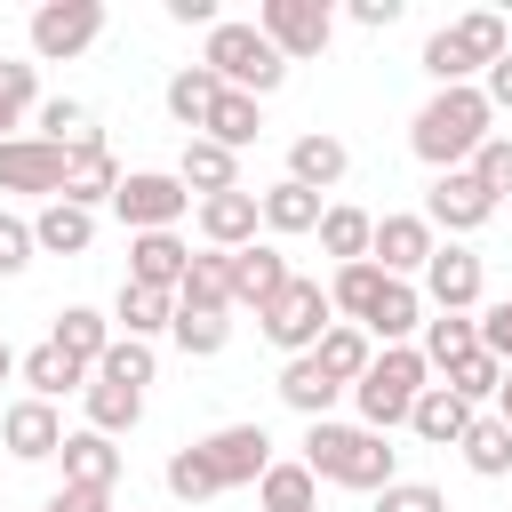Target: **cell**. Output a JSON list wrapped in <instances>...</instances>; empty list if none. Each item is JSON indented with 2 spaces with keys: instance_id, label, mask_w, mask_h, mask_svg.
<instances>
[{
  "instance_id": "10",
  "label": "cell",
  "mask_w": 512,
  "mask_h": 512,
  "mask_svg": "<svg viewBox=\"0 0 512 512\" xmlns=\"http://www.w3.org/2000/svg\"><path fill=\"white\" fill-rule=\"evenodd\" d=\"M432 248H440V232L424 224V208H392V216H376V248H368V264H376L384 280H424Z\"/></svg>"
},
{
  "instance_id": "40",
  "label": "cell",
  "mask_w": 512,
  "mask_h": 512,
  "mask_svg": "<svg viewBox=\"0 0 512 512\" xmlns=\"http://www.w3.org/2000/svg\"><path fill=\"white\" fill-rule=\"evenodd\" d=\"M160 480H168V496H176V504H208V496H224V480H216V464H208V448H200V440H184V448L160 464Z\"/></svg>"
},
{
  "instance_id": "52",
  "label": "cell",
  "mask_w": 512,
  "mask_h": 512,
  "mask_svg": "<svg viewBox=\"0 0 512 512\" xmlns=\"http://www.w3.org/2000/svg\"><path fill=\"white\" fill-rule=\"evenodd\" d=\"M40 512H120V504H112L104 488H56V496H48Z\"/></svg>"
},
{
  "instance_id": "49",
  "label": "cell",
  "mask_w": 512,
  "mask_h": 512,
  "mask_svg": "<svg viewBox=\"0 0 512 512\" xmlns=\"http://www.w3.org/2000/svg\"><path fill=\"white\" fill-rule=\"evenodd\" d=\"M376 512H448V496H440L432 480H392V488L376 496Z\"/></svg>"
},
{
  "instance_id": "38",
  "label": "cell",
  "mask_w": 512,
  "mask_h": 512,
  "mask_svg": "<svg viewBox=\"0 0 512 512\" xmlns=\"http://www.w3.org/2000/svg\"><path fill=\"white\" fill-rule=\"evenodd\" d=\"M312 360H320V368L352 392V384L368 376V360H376V336H368V328H352V320H336V328L320 336V352H312Z\"/></svg>"
},
{
  "instance_id": "11",
  "label": "cell",
  "mask_w": 512,
  "mask_h": 512,
  "mask_svg": "<svg viewBox=\"0 0 512 512\" xmlns=\"http://www.w3.org/2000/svg\"><path fill=\"white\" fill-rule=\"evenodd\" d=\"M416 288H424V304H432V312H480V296H488V272H480V256H472L464 240H440Z\"/></svg>"
},
{
  "instance_id": "12",
  "label": "cell",
  "mask_w": 512,
  "mask_h": 512,
  "mask_svg": "<svg viewBox=\"0 0 512 512\" xmlns=\"http://www.w3.org/2000/svg\"><path fill=\"white\" fill-rule=\"evenodd\" d=\"M64 168H72V152L40 144L32 128L0 144V192H32L40 208H48V200H64Z\"/></svg>"
},
{
  "instance_id": "50",
  "label": "cell",
  "mask_w": 512,
  "mask_h": 512,
  "mask_svg": "<svg viewBox=\"0 0 512 512\" xmlns=\"http://www.w3.org/2000/svg\"><path fill=\"white\" fill-rule=\"evenodd\" d=\"M480 352H496V360L512 368V296H496V304H480Z\"/></svg>"
},
{
  "instance_id": "16",
  "label": "cell",
  "mask_w": 512,
  "mask_h": 512,
  "mask_svg": "<svg viewBox=\"0 0 512 512\" xmlns=\"http://www.w3.org/2000/svg\"><path fill=\"white\" fill-rule=\"evenodd\" d=\"M0 448L16 456V464H48V456H64V416H56V400H8V416H0Z\"/></svg>"
},
{
  "instance_id": "36",
  "label": "cell",
  "mask_w": 512,
  "mask_h": 512,
  "mask_svg": "<svg viewBox=\"0 0 512 512\" xmlns=\"http://www.w3.org/2000/svg\"><path fill=\"white\" fill-rule=\"evenodd\" d=\"M456 456H464L472 480H504L512 472V424L504 416H472V432L456 440Z\"/></svg>"
},
{
  "instance_id": "5",
  "label": "cell",
  "mask_w": 512,
  "mask_h": 512,
  "mask_svg": "<svg viewBox=\"0 0 512 512\" xmlns=\"http://www.w3.org/2000/svg\"><path fill=\"white\" fill-rule=\"evenodd\" d=\"M424 384H432L424 352H416V344H384V352L368 360V376L352 384V408H360V424H368V432H384V440H392V424H408V416H416Z\"/></svg>"
},
{
  "instance_id": "30",
  "label": "cell",
  "mask_w": 512,
  "mask_h": 512,
  "mask_svg": "<svg viewBox=\"0 0 512 512\" xmlns=\"http://www.w3.org/2000/svg\"><path fill=\"white\" fill-rule=\"evenodd\" d=\"M320 216H328V200L320 192H304V184H264V232L272 240H296V232H320Z\"/></svg>"
},
{
  "instance_id": "19",
  "label": "cell",
  "mask_w": 512,
  "mask_h": 512,
  "mask_svg": "<svg viewBox=\"0 0 512 512\" xmlns=\"http://www.w3.org/2000/svg\"><path fill=\"white\" fill-rule=\"evenodd\" d=\"M424 320H432L424 288H416V280H384V296H376V312H368L360 328H368V336H376V352H384V344H416V336H424Z\"/></svg>"
},
{
  "instance_id": "14",
  "label": "cell",
  "mask_w": 512,
  "mask_h": 512,
  "mask_svg": "<svg viewBox=\"0 0 512 512\" xmlns=\"http://www.w3.org/2000/svg\"><path fill=\"white\" fill-rule=\"evenodd\" d=\"M192 224H200V248H224V256H240V248H256V232H264V192H216V200H200L192 208Z\"/></svg>"
},
{
  "instance_id": "7",
  "label": "cell",
  "mask_w": 512,
  "mask_h": 512,
  "mask_svg": "<svg viewBox=\"0 0 512 512\" xmlns=\"http://www.w3.org/2000/svg\"><path fill=\"white\" fill-rule=\"evenodd\" d=\"M24 40H32V64H72L104 40V0H40Z\"/></svg>"
},
{
  "instance_id": "8",
  "label": "cell",
  "mask_w": 512,
  "mask_h": 512,
  "mask_svg": "<svg viewBox=\"0 0 512 512\" xmlns=\"http://www.w3.org/2000/svg\"><path fill=\"white\" fill-rule=\"evenodd\" d=\"M184 208H192V192H184L176 168H128L120 192H112V216L128 224V240H136V232H176Z\"/></svg>"
},
{
  "instance_id": "23",
  "label": "cell",
  "mask_w": 512,
  "mask_h": 512,
  "mask_svg": "<svg viewBox=\"0 0 512 512\" xmlns=\"http://www.w3.org/2000/svg\"><path fill=\"white\" fill-rule=\"evenodd\" d=\"M120 176H128V168H120V160H112V144L96 136V144H80V152H72V168H64V200L96 216V208H112Z\"/></svg>"
},
{
  "instance_id": "6",
  "label": "cell",
  "mask_w": 512,
  "mask_h": 512,
  "mask_svg": "<svg viewBox=\"0 0 512 512\" xmlns=\"http://www.w3.org/2000/svg\"><path fill=\"white\" fill-rule=\"evenodd\" d=\"M256 328H264V344H272L280 360H296V352H320V336L336 328V304H328V288H320V280H304V272H296V280L256 312Z\"/></svg>"
},
{
  "instance_id": "33",
  "label": "cell",
  "mask_w": 512,
  "mask_h": 512,
  "mask_svg": "<svg viewBox=\"0 0 512 512\" xmlns=\"http://www.w3.org/2000/svg\"><path fill=\"white\" fill-rule=\"evenodd\" d=\"M32 136H40V144H56V152H80V144H96L104 128H96V112H88L80 96H48V104L32 112Z\"/></svg>"
},
{
  "instance_id": "17",
  "label": "cell",
  "mask_w": 512,
  "mask_h": 512,
  "mask_svg": "<svg viewBox=\"0 0 512 512\" xmlns=\"http://www.w3.org/2000/svg\"><path fill=\"white\" fill-rule=\"evenodd\" d=\"M184 264H192V240H184V232H136V240H128V280H136V288L176 296V288H184Z\"/></svg>"
},
{
  "instance_id": "41",
  "label": "cell",
  "mask_w": 512,
  "mask_h": 512,
  "mask_svg": "<svg viewBox=\"0 0 512 512\" xmlns=\"http://www.w3.org/2000/svg\"><path fill=\"white\" fill-rule=\"evenodd\" d=\"M256 504H264V512H320L312 464H304V456H296V464H272V472L256 480Z\"/></svg>"
},
{
  "instance_id": "56",
  "label": "cell",
  "mask_w": 512,
  "mask_h": 512,
  "mask_svg": "<svg viewBox=\"0 0 512 512\" xmlns=\"http://www.w3.org/2000/svg\"><path fill=\"white\" fill-rule=\"evenodd\" d=\"M16 368H24V360H16V352H8V336H0V384H8Z\"/></svg>"
},
{
  "instance_id": "15",
  "label": "cell",
  "mask_w": 512,
  "mask_h": 512,
  "mask_svg": "<svg viewBox=\"0 0 512 512\" xmlns=\"http://www.w3.org/2000/svg\"><path fill=\"white\" fill-rule=\"evenodd\" d=\"M200 448H208V464H216V480H224V488H256V480H264V472L280 464V456H272V432H264V424H216V432H208Z\"/></svg>"
},
{
  "instance_id": "13",
  "label": "cell",
  "mask_w": 512,
  "mask_h": 512,
  "mask_svg": "<svg viewBox=\"0 0 512 512\" xmlns=\"http://www.w3.org/2000/svg\"><path fill=\"white\" fill-rule=\"evenodd\" d=\"M496 208H504V200H488L472 168H448V176H432V192H424V224H432V232H448V240L480 232Z\"/></svg>"
},
{
  "instance_id": "43",
  "label": "cell",
  "mask_w": 512,
  "mask_h": 512,
  "mask_svg": "<svg viewBox=\"0 0 512 512\" xmlns=\"http://www.w3.org/2000/svg\"><path fill=\"white\" fill-rule=\"evenodd\" d=\"M376 296H384V272H376V264H336V280H328V304H336L352 328L376 312Z\"/></svg>"
},
{
  "instance_id": "37",
  "label": "cell",
  "mask_w": 512,
  "mask_h": 512,
  "mask_svg": "<svg viewBox=\"0 0 512 512\" xmlns=\"http://www.w3.org/2000/svg\"><path fill=\"white\" fill-rule=\"evenodd\" d=\"M200 136H208V144H224V152H248V144L264 136V104H256V96H240V88H224Z\"/></svg>"
},
{
  "instance_id": "18",
  "label": "cell",
  "mask_w": 512,
  "mask_h": 512,
  "mask_svg": "<svg viewBox=\"0 0 512 512\" xmlns=\"http://www.w3.org/2000/svg\"><path fill=\"white\" fill-rule=\"evenodd\" d=\"M288 280H296V272H288V256H280L272 240L240 248V256H232V312H264V304H272Z\"/></svg>"
},
{
  "instance_id": "35",
  "label": "cell",
  "mask_w": 512,
  "mask_h": 512,
  "mask_svg": "<svg viewBox=\"0 0 512 512\" xmlns=\"http://www.w3.org/2000/svg\"><path fill=\"white\" fill-rule=\"evenodd\" d=\"M80 408H88V432H104V440H120V432H136V424H144V392H128V384H104V376H88Z\"/></svg>"
},
{
  "instance_id": "31",
  "label": "cell",
  "mask_w": 512,
  "mask_h": 512,
  "mask_svg": "<svg viewBox=\"0 0 512 512\" xmlns=\"http://www.w3.org/2000/svg\"><path fill=\"white\" fill-rule=\"evenodd\" d=\"M368 248H376V216L352 208V200H328V216H320V256H336V264H368Z\"/></svg>"
},
{
  "instance_id": "3",
  "label": "cell",
  "mask_w": 512,
  "mask_h": 512,
  "mask_svg": "<svg viewBox=\"0 0 512 512\" xmlns=\"http://www.w3.org/2000/svg\"><path fill=\"white\" fill-rule=\"evenodd\" d=\"M512 56V24L496 16V8H464L456 24H440L432 40H424V72H432V88H480L488 80V64H504Z\"/></svg>"
},
{
  "instance_id": "1",
  "label": "cell",
  "mask_w": 512,
  "mask_h": 512,
  "mask_svg": "<svg viewBox=\"0 0 512 512\" xmlns=\"http://www.w3.org/2000/svg\"><path fill=\"white\" fill-rule=\"evenodd\" d=\"M496 136V104L480 96V88H432L424 104H416V120H408V152L432 168V176H448V168H472V152Z\"/></svg>"
},
{
  "instance_id": "26",
  "label": "cell",
  "mask_w": 512,
  "mask_h": 512,
  "mask_svg": "<svg viewBox=\"0 0 512 512\" xmlns=\"http://www.w3.org/2000/svg\"><path fill=\"white\" fill-rule=\"evenodd\" d=\"M176 312H232V256L224 248H192L184 288H176Z\"/></svg>"
},
{
  "instance_id": "27",
  "label": "cell",
  "mask_w": 512,
  "mask_h": 512,
  "mask_svg": "<svg viewBox=\"0 0 512 512\" xmlns=\"http://www.w3.org/2000/svg\"><path fill=\"white\" fill-rule=\"evenodd\" d=\"M416 352H424V368H432V376H448L456 360H472V352H480V312H432V320H424V336H416Z\"/></svg>"
},
{
  "instance_id": "2",
  "label": "cell",
  "mask_w": 512,
  "mask_h": 512,
  "mask_svg": "<svg viewBox=\"0 0 512 512\" xmlns=\"http://www.w3.org/2000/svg\"><path fill=\"white\" fill-rule=\"evenodd\" d=\"M304 464H312V480H328V488H360V496H384L392 480H400V448L384 440V432H368V424H304Z\"/></svg>"
},
{
  "instance_id": "20",
  "label": "cell",
  "mask_w": 512,
  "mask_h": 512,
  "mask_svg": "<svg viewBox=\"0 0 512 512\" xmlns=\"http://www.w3.org/2000/svg\"><path fill=\"white\" fill-rule=\"evenodd\" d=\"M272 392H280V408H296L304 424H328V408L344 400V384H336V376H328V368H320L312 352L280 360V384H272Z\"/></svg>"
},
{
  "instance_id": "54",
  "label": "cell",
  "mask_w": 512,
  "mask_h": 512,
  "mask_svg": "<svg viewBox=\"0 0 512 512\" xmlns=\"http://www.w3.org/2000/svg\"><path fill=\"white\" fill-rule=\"evenodd\" d=\"M480 96H488L496 112H512V56H504V64H488V80H480Z\"/></svg>"
},
{
  "instance_id": "34",
  "label": "cell",
  "mask_w": 512,
  "mask_h": 512,
  "mask_svg": "<svg viewBox=\"0 0 512 512\" xmlns=\"http://www.w3.org/2000/svg\"><path fill=\"white\" fill-rule=\"evenodd\" d=\"M32 240H40V256H88L96 216H88V208H72V200H48V208L32 216Z\"/></svg>"
},
{
  "instance_id": "21",
  "label": "cell",
  "mask_w": 512,
  "mask_h": 512,
  "mask_svg": "<svg viewBox=\"0 0 512 512\" xmlns=\"http://www.w3.org/2000/svg\"><path fill=\"white\" fill-rule=\"evenodd\" d=\"M56 464H64V488H104V496H112L128 456H120V440H104V432L80 424V432H64V456H56Z\"/></svg>"
},
{
  "instance_id": "53",
  "label": "cell",
  "mask_w": 512,
  "mask_h": 512,
  "mask_svg": "<svg viewBox=\"0 0 512 512\" xmlns=\"http://www.w3.org/2000/svg\"><path fill=\"white\" fill-rule=\"evenodd\" d=\"M168 16H176V24H200V32H216V24H224V16H216V0H168Z\"/></svg>"
},
{
  "instance_id": "55",
  "label": "cell",
  "mask_w": 512,
  "mask_h": 512,
  "mask_svg": "<svg viewBox=\"0 0 512 512\" xmlns=\"http://www.w3.org/2000/svg\"><path fill=\"white\" fill-rule=\"evenodd\" d=\"M496 416L512 424V368H504V384H496Z\"/></svg>"
},
{
  "instance_id": "44",
  "label": "cell",
  "mask_w": 512,
  "mask_h": 512,
  "mask_svg": "<svg viewBox=\"0 0 512 512\" xmlns=\"http://www.w3.org/2000/svg\"><path fill=\"white\" fill-rule=\"evenodd\" d=\"M168 336H176V352H184V360H216V352L232 344V312H176V328H168Z\"/></svg>"
},
{
  "instance_id": "57",
  "label": "cell",
  "mask_w": 512,
  "mask_h": 512,
  "mask_svg": "<svg viewBox=\"0 0 512 512\" xmlns=\"http://www.w3.org/2000/svg\"><path fill=\"white\" fill-rule=\"evenodd\" d=\"M128 512H136V504H128Z\"/></svg>"
},
{
  "instance_id": "42",
  "label": "cell",
  "mask_w": 512,
  "mask_h": 512,
  "mask_svg": "<svg viewBox=\"0 0 512 512\" xmlns=\"http://www.w3.org/2000/svg\"><path fill=\"white\" fill-rule=\"evenodd\" d=\"M40 112V64H16V56H0V144L8 136H24V120Z\"/></svg>"
},
{
  "instance_id": "24",
  "label": "cell",
  "mask_w": 512,
  "mask_h": 512,
  "mask_svg": "<svg viewBox=\"0 0 512 512\" xmlns=\"http://www.w3.org/2000/svg\"><path fill=\"white\" fill-rule=\"evenodd\" d=\"M176 176H184V192H192V200L240 192V152H224V144H208V136H184V152H176Z\"/></svg>"
},
{
  "instance_id": "48",
  "label": "cell",
  "mask_w": 512,
  "mask_h": 512,
  "mask_svg": "<svg viewBox=\"0 0 512 512\" xmlns=\"http://www.w3.org/2000/svg\"><path fill=\"white\" fill-rule=\"evenodd\" d=\"M32 256H40V240H32V216H8V208H0V280L32 272Z\"/></svg>"
},
{
  "instance_id": "47",
  "label": "cell",
  "mask_w": 512,
  "mask_h": 512,
  "mask_svg": "<svg viewBox=\"0 0 512 512\" xmlns=\"http://www.w3.org/2000/svg\"><path fill=\"white\" fill-rule=\"evenodd\" d=\"M472 176H480V192H488V200H512V136H504V128L472 152Z\"/></svg>"
},
{
  "instance_id": "51",
  "label": "cell",
  "mask_w": 512,
  "mask_h": 512,
  "mask_svg": "<svg viewBox=\"0 0 512 512\" xmlns=\"http://www.w3.org/2000/svg\"><path fill=\"white\" fill-rule=\"evenodd\" d=\"M400 16H408V0H352V24L360 32H392Z\"/></svg>"
},
{
  "instance_id": "28",
  "label": "cell",
  "mask_w": 512,
  "mask_h": 512,
  "mask_svg": "<svg viewBox=\"0 0 512 512\" xmlns=\"http://www.w3.org/2000/svg\"><path fill=\"white\" fill-rule=\"evenodd\" d=\"M472 416H480L472 400H456L448 384H424V400H416V416H408V432H416L424 448H456V440L472 432Z\"/></svg>"
},
{
  "instance_id": "4",
  "label": "cell",
  "mask_w": 512,
  "mask_h": 512,
  "mask_svg": "<svg viewBox=\"0 0 512 512\" xmlns=\"http://www.w3.org/2000/svg\"><path fill=\"white\" fill-rule=\"evenodd\" d=\"M200 64H208V72H216L224 88L256 96V104H264V96H272V88L288 80V56H280V48H272V40L256 32V16H224V24H216V32L200 40Z\"/></svg>"
},
{
  "instance_id": "46",
  "label": "cell",
  "mask_w": 512,
  "mask_h": 512,
  "mask_svg": "<svg viewBox=\"0 0 512 512\" xmlns=\"http://www.w3.org/2000/svg\"><path fill=\"white\" fill-rule=\"evenodd\" d=\"M496 384H504V360H496V352H472V360H456V368H448V392H456V400H472V408H480V400H496Z\"/></svg>"
},
{
  "instance_id": "22",
  "label": "cell",
  "mask_w": 512,
  "mask_h": 512,
  "mask_svg": "<svg viewBox=\"0 0 512 512\" xmlns=\"http://www.w3.org/2000/svg\"><path fill=\"white\" fill-rule=\"evenodd\" d=\"M344 168H352V152H344V136H328V128H304V136L288 144V184H304V192H336Z\"/></svg>"
},
{
  "instance_id": "9",
  "label": "cell",
  "mask_w": 512,
  "mask_h": 512,
  "mask_svg": "<svg viewBox=\"0 0 512 512\" xmlns=\"http://www.w3.org/2000/svg\"><path fill=\"white\" fill-rule=\"evenodd\" d=\"M256 32H264L288 64H312V56H328V40H336V8H328V0H264V8H256Z\"/></svg>"
},
{
  "instance_id": "45",
  "label": "cell",
  "mask_w": 512,
  "mask_h": 512,
  "mask_svg": "<svg viewBox=\"0 0 512 512\" xmlns=\"http://www.w3.org/2000/svg\"><path fill=\"white\" fill-rule=\"evenodd\" d=\"M152 368H160V360H152V344H136V336H112V352L96 360V376H104V384H128V392H144Z\"/></svg>"
},
{
  "instance_id": "39",
  "label": "cell",
  "mask_w": 512,
  "mask_h": 512,
  "mask_svg": "<svg viewBox=\"0 0 512 512\" xmlns=\"http://www.w3.org/2000/svg\"><path fill=\"white\" fill-rule=\"evenodd\" d=\"M16 376L32 384V400H64V392H88V368H80L72 352H56V344H32Z\"/></svg>"
},
{
  "instance_id": "32",
  "label": "cell",
  "mask_w": 512,
  "mask_h": 512,
  "mask_svg": "<svg viewBox=\"0 0 512 512\" xmlns=\"http://www.w3.org/2000/svg\"><path fill=\"white\" fill-rule=\"evenodd\" d=\"M112 328H120V336H136V344H152L160 328H176V296L120 280V296H112Z\"/></svg>"
},
{
  "instance_id": "25",
  "label": "cell",
  "mask_w": 512,
  "mask_h": 512,
  "mask_svg": "<svg viewBox=\"0 0 512 512\" xmlns=\"http://www.w3.org/2000/svg\"><path fill=\"white\" fill-rule=\"evenodd\" d=\"M112 336H120V328H112V312H96V304H64V312H56V328H48V344H56V352H72L88 376H96V360L112 352Z\"/></svg>"
},
{
  "instance_id": "29",
  "label": "cell",
  "mask_w": 512,
  "mask_h": 512,
  "mask_svg": "<svg viewBox=\"0 0 512 512\" xmlns=\"http://www.w3.org/2000/svg\"><path fill=\"white\" fill-rule=\"evenodd\" d=\"M160 96H168V120L200 136V128H208V112H216V96H224V80H216L208 64H184V72H168V88H160Z\"/></svg>"
}]
</instances>
